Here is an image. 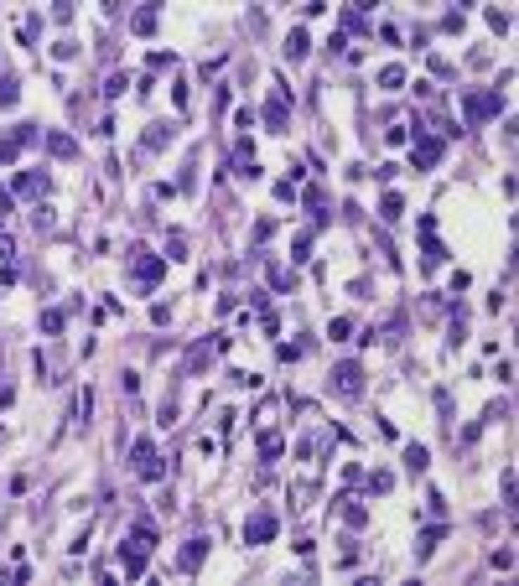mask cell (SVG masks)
<instances>
[{
    "mask_svg": "<svg viewBox=\"0 0 519 586\" xmlns=\"http://www.w3.org/2000/svg\"><path fill=\"white\" fill-rule=\"evenodd\" d=\"M327 332H332V338H348L353 322H348V317H332V327H327Z\"/></svg>",
    "mask_w": 519,
    "mask_h": 586,
    "instance_id": "obj_29",
    "label": "cell"
},
{
    "mask_svg": "<svg viewBox=\"0 0 519 586\" xmlns=\"http://www.w3.org/2000/svg\"><path fill=\"white\" fill-rule=\"evenodd\" d=\"M32 218H37V229H52V208L37 203V208H32Z\"/></svg>",
    "mask_w": 519,
    "mask_h": 586,
    "instance_id": "obj_30",
    "label": "cell"
},
{
    "mask_svg": "<svg viewBox=\"0 0 519 586\" xmlns=\"http://www.w3.org/2000/svg\"><path fill=\"white\" fill-rule=\"evenodd\" d=\"M327 389L338 394V399H358V394H364V368H358L353 358H348V364H338V368H332V379H327Z\"/></svg>",
    "mask_w": 519,
    "mask_h": 586,
    "instance_id": "obj_5",
    "label": "cell"
},
{
    "mask_svg": "<svg viewBox=\"0 0 519 586\" xmlns=\"http://www.w3.org/2000/svg\"><path fill=\"white\" fill-rule=\"evenodd\" d=\"M16 151H21V145H16V140H11V135H6V140H0V166H11V161H16Z\"/></svg>",
    "mask_w": 519,
    "mask_h": 586,
    "instance_id": "obj_28",
    "label": "cell"
},
{
    "mask_svg": "<svg viewBox=\"0 0 519 586\" xmlns=\"http://www.w3.org/2000/svg\"><path fill=\"white\" fill-rule=\"evenodd\" d=\"M130 275H136V286H156V281H162V275H166V255H151V249H130Z\"/></svg>",
    "mask_w": 519,
    "mask_h": 586,
    "instance_id": "obj_4",
    "label": "cell"
},
{
    "mask_svg": "<svg viewBox=\"0 0 519 586\" xmlns=\"http://www.w3.org/2000/svg\"><path fill=\"white\" fill-rule=\"evenodd\" d=\"M171 420H177V405H171V399H166V405L156 410V425H171Z\"/></svg>",
    "mask_w": 519,
    "mask_h": 586,
    "instance_id": "obj_32",
    "label": "cell"
},
{
    "mask_svg": "<svg viewBox=\"0 0 519 586\" xmlns=\"http://www.w3.org/2000/svg\"><path fill=\"white\" fill-rule=\"evenodd\" d=\"M286 94H291V88H281V94H275L270 104H265V125H270V130H286V119H291V109H286Z\"/></svg>",
    "mask_w": 519,
    "mask_h": 586,
    "instance_id": "obj_10",
    "label": "cell"
},
{
    "mask_svg": "<svg viewBox=\"0 0 519 586\" xmlns=\"http://www.w3.org/2000/svg\"><path fill=\"white\" fill-rule=\"evenodd\" d=\"M63 322H68V317H63L58 306H47V312H42V332H63Z\"/></svg>",
    "mask_w": 519,
    "mask_h": 586,
    "instance_id": "obj_22",
    "label": "cell"
},
{
    "mask_svg": "<svg viewBox=\"0 0 519 586\" xmlns=\"http://www.w3.org/2000/svg\"><path fill=\"white\" fill-rule=\"evenodd\" d=\"M130 26H136V36H151V32H156V6H140Z\"/></svg>",
    "mask_w": 519,
    "mask_h": 586,
    "instance_id": "obj_14",
    "label": "cell"
},
{
    "mask_svg": "<svg viewBox=\"0 0 519 586\" xmlns=\"http://www.w3.org/2000/svg\"><path fill=\"white\" fill-rule=\"evenodd\" d=\"M499 109H504L499 88H473V94H462V114H468V125H483V119H494Z\"/></svg>",
    "mask_w": 519,
    "mask_h": 586,
    "instance_id": "obj_3",
    "label": "cell"
},
{
    "mask_svg": "<svg viewBox=\"0 0 519 586\" xmlns=\"http://www.w3.org/2000/svg\"><path fill=\"white\" fill-rule=\"evenodd\" d=\"M16 255V244H11V234H0V260H11Z\"/></svg>",
    "mask_w": 519,
    "mask_h": 586,
    "instance_id": "obj_33",
    "label": "cell"
},
{
    "mask_svg": "<svg viewBox=\"0 0 519 586\" xmlns=\"http://www.w3.org/2000/svg\"><path fill=\"white\" fill-rule=\"evenodd\" d=\"M426 462H431V451H426L421 441H410V446H405V467H410V472H426Z\"/></svg>",
    "mask_w": 519,
    "mask_h": 586,
    "instance_id": "obj_13",
    "label": "cell"
},
{
    "mask_svg": "<svg viewBox=\"0 0 519 586\" xmlns=\"http://www.w3.org/2000/svg\"><path fill=\"white\" fill-rule=\"evenodd\" d=\"M286 58H291V62H296V58H307V32H301V26L286 36Z\"/></svg>",
    "mask_w": 519,
    "mask_h": 586,
    "instance_id": "obj_17",
    "label": "cell"
},
{
    "mask_svg": "<svg viewBox=\"0 0 519 586\" xmlns=\"http://www.w3.org/2000/svg\"><path fill=\"white\" fill-rule=\"evenodd\" d=\"M42 140H47V151H52V156H73V151H78V140H73V135H63V130H47Z\"/></svg>",
    "mask_w": 519,
    "mask_h": 586,
    "instance_id": "obj_12",
    "label": "cell"
},
{
    "mask_svg": "<svg viewBox=\"0 0 519 586\" xmlns=\"http://www.w3.org/2000/svg\"><path fill=\"white\" fill-rule=\"evenodd\" d=\"M16 99H21V88H16V78L6 73V78H0V109H11Z\"/></svg>",
    "mask_w": 519,
    "mask_h": 586,
    "instance_id": "obj_19",
    "label": "cell"
},
{
    "mask_svg": "<svg viewBox=\"0 0 519 586\" xmlns=\"http://www.w3.org/2000/svg\"><path fill=\"white\" fill-rule=\"evenodd\" d=\"M379 84H384V88H400V84H405V68H400V62H390V68L379 73Z\"/></svg>",
    "mask_w": 519,
    "mask_h": 586,
    "instance_id": "obj_21",
    "label": "cell"
},
{
    "mask_svg": "<svg viewBox=\"0 0 519 586\" xmlns=\"http://www.w3.org/2000/svg\"><path fill=\"white\" fill-rule=\"evenodd\" d=\"M270 286L275 291H291V286H296V270H291V265H270Z\"/></svg>",
    "mask_w": 519,
    "mask_h": 586,
    "instance_id": "obj_16",
    "label": "cell"
},
{
    "mask_svg": "<svg viewBox=\"0 0 519 586\" xmlns=\"http://www.w3.org/2000/svg\"><path fill=\"white\" fill-rule=\"evenodd\" d=\"M203 555H208V540H188V545H182V571H197V566H203Z\"/></svg>",
    "mask_w": 519,
    "mask_h": 586,
    "instance_id": "obj_11",
    "label": "cell"
},
{
    "mask_svg": "<svg viewBox=\"0 0 519 586\" xmlns=\"http://www.w3.org/2000/svg\"><path fill=\"white\" fill-rule=\"evenodd\" d=\"M47 187H52L47 171H16V182H11V192H16V197H42Z\"/></svg>",
    "mask_w": 519,
    "mask_h": 586,
    "instance_id": "obj_9",
    "label": "cell"
},
{
    "mask_svg": "<svg viewBox=\"0 0 519 586\" xmlns=\"http://www.w3.org/2000/svg\"><path fill=\"white\" fill-rule=\"evenodd\" d=\"M343 503H348V524H353V529L369 524V509H364V503H353V498H343Z\"/></svg>",
    "mask_w": 519,
    "mask_h": 586,
    "instance_id": "obj_27",
    "label": "cell"
},
{
    "mask_svg": "<svg viewBox=\"0 0 519 586\" xmlns=\"http://www.w3.org/2000/svg\"><path fill=\"white\" fill-rule=\"evenodd\" d=\"M421 239H426V255H421V265H426V270H436V265L447 260V249L436 244V218H431V213L421 218Z\"/></svg>",
    "mask_w": 519,
    "mask_h": 586,
    "instance_id": "obj_8",
    "label": "cell"
},
{
    "mask_svg": "<svg viewBox=\"0 0 519 586\" xmlns=\"http://www.w3.org/2000/svg\"><path fill=\"white\" fill-rule=\"evenodd\" d=\"M301 260H312V239H307V234L291 244V265H301Z\"/></svg>",
    "mask_w": 519,
    "mask_h": 586,
    "instance_id": "obj_24",
    "label": "cell"
},
{
    "mask_svg": "<svg viewBox=\"0 0 519 586\" xmlns=\"http://www.w3.org/2000/svg\"><path fill=\"white\" fill-rule=\"evenodd\" d=\"M119 389H125V394H136V389H140V374H130V368H125V374H119Z\"/></svg>",
    "mask_w": 519,
    "mask_h": 586,
    "instance_id": "obj_31",
    "label": "cell"
},
{
    "mask_svg": "<svg viewBox=\"0 0 519 586\" xmlns=\"http://www.w3.org/2000/svg\"><path fill=\"white\" fill-rule=\"evenodd\" d=\"M281 451H286V441H281L275 431H265V436H260V457H265V462H270V457H281Z\"/></svg>",
    "mask_w": 519,
    "mask_h": 586,
    "instance_id": "obj_18",
    "label": "cell"
},
{
    "mask_svg": "<svg viewBox=\"0 0 519 586\" xmlns=\"http://www.w3.org/2000/svg\"><path fill=\"white\" fill-rule=\"evenodd\" d=\"M130 467H136V477H145V483H162V477H166L162 457H156V446H151V436H136V441H130Z\"/></svg>",
    "mask_w": 519,
    "mask_h": 586,
    "instance_id": "obj_2",
    "label": "cell"
},
{
    "mask_svg": "<svg viewBox=\"0 0 519 586\" xmlns=\"http://www.w3.org/2000/svg\"><path fill=\"white\" fill-rule=\"evenodd\" d=\"M442 151H447V140H442V135H426V130H416V145H410V166H416V171H431L436 161H442Z\"/></svg>",
    "mask_w": 519,
    "mask_h": 586,
    "instance_id": "obj_6",
    "label": "cell"
},
{
    "mask_svg": "<svg viewBox=\"0 0 519 586\" xmlns=\"http://www.w3.org/2000/svg\"><path fill=\"white\" fill-rule=\"evenodd\" d=\"M400 213H405L400 192H384V203H379V218H384V223H395V218H400Z\"/></svg>",
    "mask_w": 519,
    "mask_h": 586,
    "instance_id": "obj_15",
    "label": "cell"
},
{
    "mask_svg": "<svg viewBox=\"0 0 519 586\" xmlns=\"http://www.w3.org/2000/svg\"><path fill=\"white\" fill-rule=\"evenodd\" d=\"M11 140H16V145H37V140H42V130H37V125H16V130H11Z\"/></svg>",
    "mask_w": 519,
    "mask_h": 586,
    "instance_id": "obj_20",
    "label": "cell"
},
{
    "mask_svg": "<svg viewBox=\"0 0 519 586\" xmlns=\"http://www.w3.org/2000/svg\"><path fill=\"white\" fill-rule=\"evenodd\" d=\"M275 529H281V524H275V514H249L244 519V545H270L275 540Z\"/></svg>",
    "mask_w": 519,
    "mask_h": 586,
    "instance_id": "obj_7",
    "label": "cell"
},
{
    "mask_svg": "<svg viewBox=\"0 0 519 586\" xmlns=\"http://www.w3.org/2000/svg\"><path fill=\"white\" fill-rule=\"evenodd\" d=\"M151 550H156V524H151V519H140V524L119 540V566H125V576H145Z\"/></svg>",
    "mask_w": 519,
    "mask_h": 586,
    "instance_id": "obj_1",
    "label": "cell"
},
{
    "mask_svg": "<svg viewBox=\"0 0 519 586\" xmlns=\"http://www.w3.org/2000/svg\"><path fill=\"white\" fill-rule=\"evenodd\" d=\"M125 88H130V78H125V73H110V84H104V94H110V99H119V94H125Z\"/></svg>",
    "mask_w": 519,
    "mask_h": 586,
    "instance_id": "obj_25",
    "label": "cell"
},
{
    "mask_svg": "<svg viewBox=\"0 0 519 586\" xmlns=\"http://www.w3.org/2000/svg\"><path fill=\"white\" fill-rule=\"evenodd\" d=\"M343 32H364V11H358V6L343 11Z\"/></svg>",
    "mask_w": 519,
    "mask_h": 586,
    "instance_id": "obj_23",
    "label": "cell"
},
{
    "mask_svg": "<svg viewBox=\"0 0 519 586\" xmlns=\"http://www.w3.org/2000/svg\"><path fill=\"white\" fill-rule=\"evenodd\" d=\"M390 488H395L390 472H369V493H390Z\"/></svg>",
    "mask_w": 519,
    "mask_h": 586,
    "instance_id": "obj_26",
    "label": "cell"
}]
</instances>
